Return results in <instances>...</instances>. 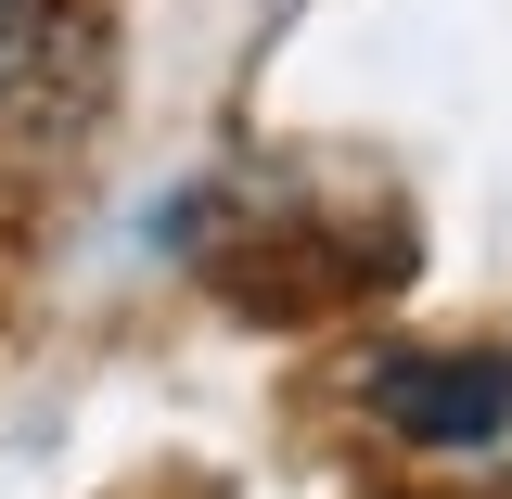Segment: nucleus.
<instances>
[{"mask_svg":"<svg viewBox=\"0 0 512 499\" xmlns=\"http://www.w3.org/2000/svg\"><path fill=\"white\" fill-rule=\"evenodd\" d=\"M372 410L410 448H487L512 423V359H474V346H448V359H384Z\"/></svg>","mask_w":512,"mask_h":499,"instance_id":"nucleus-1","label":"nucleus"},{"mask_svg":"<svg viewBox=\"0 0 512 499\" xmlns=\"http://www.w3.org/2000/svg\"><path fill=\"white\" fill-rule=\"evenodd\" d=\"M39 26H52V0H0V90H13V64L39 52Z\"/></svg>","mask_w":512,"mask_h":499,"instance_id":"nucleus-2","label":"nucleus"}]
</instances>
